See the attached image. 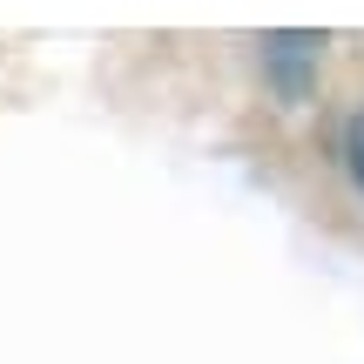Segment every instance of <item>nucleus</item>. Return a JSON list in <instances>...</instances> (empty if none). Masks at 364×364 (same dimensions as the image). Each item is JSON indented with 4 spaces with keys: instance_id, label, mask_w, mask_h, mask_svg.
Instances as JSON below:
<instances>
[{
    "instance_id": "obj_1",
    "label": "nucleus",
    "mask_w": 364,
    "mask_h": 364,
    "mask_svg": "<svg viewBox=\"0 0 364 364\" xmlns=\"http://www.w3.org/2000/svg\"><path fill=\"white\" fill-rule=\"evenodd\" d=\"M344 162H351V176H358V189H364V115L351 122V135H344Z\"/></svg>"
}]
</instances>
